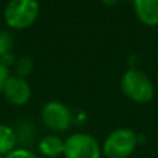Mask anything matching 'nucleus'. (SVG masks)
Instances as JSON below:
<instances>
[{
	"mask_svg": "<svg viewBox=\"0 0 158 158\" xmlns=\"http://www.w3.org/2000/svg\"><path fill=\"white\" fill-rule=\"evenodd\" d=\"M121 90L129 100L137 104H146L151 101L156 93L151 79L139 68H131L122 75Z\"/></svg>",
	"mask_w": 158,
	"mask_h": 158,
	"instance_id": "nucleus-1",
	"label": "nucleus"
},
{
	"mask_svg": "<svg viewBox=\"0 0 158 158\" xmlns=\"http://www.w3.org/2000/svg\"><path fill=\"white\" fill-rule=\"evenodd\" d=\"M38 0H10L4 7V21L8 28L22 31L32 27L39 17Z\"/></svg>",
	"mask_w": 158,
	"mask_h": 158,
	"instance_id": "nucleus-2",
	"label": "nucleus"
},
{
	"mask_svg": "<svg viewBox=\"0 0 158 158\" xmlns=\"http://www.w3.org/2000/svg\"><path fill=\"white\" fill-rule=\"evenodd\" d=\"M139 136L129 128H118L106 137L103 151L106 158H128L136 150Z\"/></svg>",
	"mask_w": 158,
	"mask_h": 158,
	"instance_id": "nucleus-3",
	"label": "nucleus"
},
{
	"mask_svg": "<svg viewBox=\"0 0 158 158\" xmlns=\"http://www.w3.org/2000/svg\"><path fill=\"white\" fill-rule=\"evenodd\" d=\"M101 146L89 133H72L64 140L65 158H101Z\"/></svg>",
	"mask_w": 158,
	"mask_h": 158,
	"instance_id": "nucleus-4",
	"label": "nucleus"
},
{
	"mask_svg": "<svg viewBox=\"0 0 158 158\" xmlns=\"http://www.w3.org/2000/svg\"><path fill=\"white\" fill-rule=\"evenodd\" d=\"M42 122L53 132H65L72 123L71 110L61 101H49L43 106L40 111Z\"/></svg>",
	"mask_w": 158,
	"mask_h": 158,
	"instance_id": "nucleus-5",
	"label": "nucleus"
},
{
	"mask_svg": "<svg viewBox=\"0 0 158 158\" xmlns=\"http://www.w3.org/2000/svg\"><path fill=\"white\" fill-rule=\"evenodd\" d=\"M2 93L4 96L6 101L15 107L25 106L29 101L31 94H32L28 81L25 78L17 77V75H11L8 78Z\"/></svg>",
	"mask_w": 158,
	"mask_h": 158,
	"instance_id": "nucleus-6",
	"label": "nucleus"
},
{
	"mask_svg": "<svg viewBox=\"0 0 158 158\" xmlns=\"http://www.w3.org/2000/svg\"><path fill=\"white\" fill-rule=\"evenodd\" d=\"M133 8L142 24L147 27L158 25V0H135Z\"/></svg>",
	"mask_w": 158,
	"mask_h": 158,
	"instance_id": "nucleus-7",
	"label": "nucleus"
},
{
	"mask_svg": "<svg viewBox=\"0 0 158 158\" xmlns=\"http://www.w3.org/2000/svg\"><path fill=\"white\" fill-rule=\"evenodd\" d=\"M39 151L47 158L64 156V140L57 135H47L39 142Z\"/></svg>",
	"mask_w": 158,
	"mask_h": 158,
	"instance_id": "nucleus-8",
	"label": "nucleus"
},
{
	"mask_svg": "<svg viewBox=\"0 0 158 158\" xmlns=\"http://www.w3.org/2000/svg\"><path fill=\"white\" fill-rule=\"evenodd\" d=\"M17 133L11 126L0 123V157H6L8 153L17 148Z\"/></svg>",
	"mask_w": 158,
	"mask_h": 158,
	"instance_id": "nucleus-9",
	"label": "nucleus"
},
{
	"mask_svg": "<svg viewBox=\"0 0 158 158\" xmlns=\"http://www.w3.org/2000/svg\"><path fill=\"white\" fill-rule=\"evenodd\" d=\"M33 69H35V63H33V60L31 57H28V56H21V57L17 58V61H15L17 77L27 78L32 74Z\"/></svg>",
	"mask_w": 158,
	"mask_h": 158,
	"instance_id": "nucleus-10",
	"label": "nucleus"
},
{
	"mask_svg": "<svg viewBox=\"0 0 158 158\" xmlns=\"http://www.w3.org/2000/svg\"><path fill=\"white\" fill-rule=\"evenodd\" d=\"M14 44H15V39L14 35L10 31H0V57L8 54V53H13Z\"/></svg>",
	"mask_w": 158,
	"mask_h": 158,
	"instance_id": "nucleus-11",
	"label": "nucleus"
},
{
	"mask_svg": "<svg viewBox=\"0 0 158 158\" xmlns=\"http://www.w3.org/2000/svg\"><path fill=\"white\" fill-rule=\"evenodd\" d=\"M3 158H39V157L33 151H31L29 148L19 147V148H14L11 153H8L7 156Z\"/></svg>",
	"mask_w": 158,
	"mask_h": 158,
	"instance_id": "nucleus-12",
	"label": "nucleus"
},
{
	"mask_svg": "<svg viewBox=\"0 0 158 158\" xmlns=\"http://www.w3.org/2000/svg\"><path fill=\"white\" fill-rule=\"evenodd\" d=\"M10 77H11L10 75V68H8V67L2 61V58H0V93L3 92L6 82L8 81V78Z\"/></svg>",
	"mask_w": 158,
	"mask_h": 158,
	"instance_id": "nucleus-13",
	"label": "nucleus"
},
{
	"mask_svg": "<svg viewBox=\"0 0 158 158\" xmlns=\"http://www.w3.org/2000/svg\"><path fill=\"white\" fill-rule=\"evenodd\" d=\"M0 58H2V61L8 67V68H10L11 65H15L17 58H15V56H14V53H8V54L3 56V57H0Z\"/></svg>",
	"mask_w": 158,
	"mask_h": 158,
	"instance_id": "nucleus-14",
	"label": "nucleus"
},
{
	"mask_svg": "<svg viewBox=\"0 0 158 158\" xmlns=\"http://www.w3.org/2000/svg\"><path fill=\"white\" fill-rule=\"evenodd\" d=\"M100 2L103 3V4H106V6H115L119 0H100Z\"/></svg>",
	"mask_w": 158,
	"mask_h": 158,
	"instance_id": "nucleus-15",
	"label": "nucleus"
},
{
	"mask_svg": "<svg viewBox=\"0 0 158 158\" xmlns=\"http://www.w3.org/2000/svg\"><path fill=\"white\" fill-rule=\"evenodd\" d=\"M129 2H132V3H133V2H135V0H129Z\"/></svg>",
	"mask_w": 158,
	"mask_h": 158,
	"instance_id": "nucleus-16",
	"label": "nucleus"
}]
</instances>
